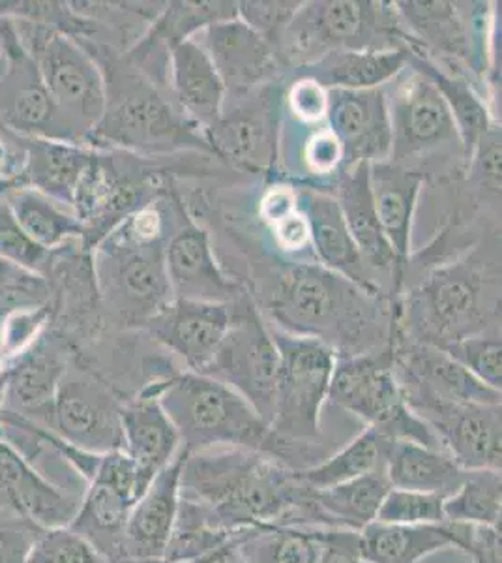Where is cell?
Returning <instances> with one entry per match:
<instances>
[{"mask_svg": "<svg viewBox=\"0 0 502 563\" xmlns=\"http://www.w3.org/2000/svg\"><path fill=\"white\" fill-rule=\"evenodd\" d=\"M180 494L196 499L230 533L272 525L325 528L313 488L300 479L299 470L261 451L217 448L188 453Z\"/></svg>", "mask_w": 502, "mask_h": 563, "instance_id": "6da1fadb", "label": "cell"}, {"mask_svg": "<svg viewBox=\"0 0 502 563\" xmlns=\"http://www.w3.org/2000/svg\"><path fill=\"white\" fill-rule=\"evenodd\" d=\"M384 297L364 291L313 262L274 273L267 291L270 323L286 333L321 340L337 357L376 352L392 344L394 318Z\"/></svg>", "mask_w": 502, "mask_h": 563, "instance_id": "7a4b0ae2", "label": "cell"}, {"mask_svg": "<svg viewBox=\"0 0 502 563\" xmlns=\"http://www.w3.org/2000/svg\"><path fill=\"white\" fill-rule=\"evenodd\" d=\"M501 329V250L475 246L432 271L394 308V334L443 350Z\"/></svg>", "mask_w": 502, "mask_h": 563, "instance_id": "3957f363", "label": "cell"}, {"mask_svg": "<svg viewBox=\"0 0 502 563\" xmlns=\"http://www.w3.org/2000/svg\"><path fill=\"white\" fill-rule=\"evenodd\" d=\"M102 68L105 111L89 141L92 148H115L154 158L178 151L210 153L203 134L191 124L159 84L126 57L116 60L105 49Z\"/></svg>", "mask_w": 502, "mask_h": 563, "instance_id": "277c9868", "label": "cell"}, {"mask_svg": "<svg viewBox=\"0 0 502 563\" xmlns=\"http://www.w3.org/2000/svg\"><path fill=\"white\" fill-rule=\"evenodd\" d=\"M164 212L148 206L94 246L96 289L124 327L147 325L175 299L166 269Z\"/></svg>", "mask_w": 502, "mask_h": 563, "instance_id": "5b68a950", "label": "cell"}, {"mask_svg": "<svg viewBox=\"0 0 502 563\" xmlns=\"http://www.w3.org/2000/svg\"><path fill=\"white\" fill-rule=\"evenodd\" d=\"M147 385L175 424L186 453L241 448L278 459V443L268 422L230 385L193 371Z\"/></svg>", "mask_w": 502, "mask_h": 563, "instance_id": "8992f818", "label": "cell"}, {"mask_svg": "<svg viewBox=\"0 0 502 563\" xmlns=\"http://www.w3.org/2000/svg\"><path fill=\"white\" fill-rule=\"evenodd\" d=\"M278 347V379L270 421L278 461L302 470L321 435V411L328 400L336 352L321 340L286 333L268 323Z\"/></svg>", "mask_w": 502, "mask_h": 563, "instance_id": "52a82bcc", "label": "cell"}, {"mask_svg": "<svg viewBox=\"0 0 502 563\" xmlns=\"http://www.w3.org/2000/svg\"><path fill=\"white\" fill-rule=\"evenodd\" d=\"M276 49L286 68H299L326 53L413 52V44L394 2L315 0L302 2Z\"/></svg>", "mask_w": 502, "mask_h": 563, "instance_id": "ba28073f", "label": "cell"}, {"mask_svg": "<svg viewBox=\"0 0 502 563\" xmlns=\"http://www.w3.org/2000/svg\"><path fill=\"white\" fill-rule=\"evenodd\" d=\"M328 398L394 442L443 449L430 424L405 402L395 376L392 344L376 352L337 357Z\"/></svg>", "mask_w": 502, "mask_h": 563, "instance_id": "9c48e42d", "label": "cell"}, {"mask_svg": "<svg viewBox=\"0 0 502 563\" xmlns=\"http://www.w3.org/2000/svg\"><path fill=\"white\" fill-rule=\"evenodd\" d=\"M25 23L26 33L15 26L21 44L77 143L85 145L105 111L102 68L77 40L36 21Z\"/></svg>", "mask_w": 502, "mask_h": 563, "instance_id": "30bf717a", "label": "cell"}, {"mask_svg": "<svg viewBox=\"0 0 502 563\" xmlns=\"http://www.w3.org/2000/svg\"><path fill=\"white\" fill-rule=\"evenodd\" d=\"M147 161L126 151L96 148L74 199V212L83 224L87 246L94 249L127 218L158 199L159 172Z\"/></svg>", "mask_w": 502, "mask_h": 563, "instance_id": "8fae6325", "label": "cell"}, {"mask_svg": "<svg viewBox=\"0 0 502 563\" xmlns=\"http://www.w3.org/2000/svg\"><path fill=\"white\" fill-rule=\"evenodd\" d=\"M230 329L212 363L201 374L230 385L270 427L280 361L278 347L268 323L263 321L261 312L246 289L230 302Z\"/></svg>", "mask_w": 502, "mask_h": 563, "instance_id": "7c38bea8", "label": "cell"}, {"mask_svg": "<svg viewBox=\"0 0 502 563\" xmlns=\"http://www.w3.org/2000/svg\"><path fill=\"white\" fill-rule=\"evenodd\" d=\"M384 92L392 132L390 162L408 167L409 161L437 151L464 154L450 109L426 74L409 63L384 85Z\"/></svg>", "mask_w": 502, "mask_h": 563, "instance_id": "4fadbf2b", "label": "cell"}, {"mask_svg": "<svg viewBox=\"0 0 502 563\" xmlns=\"http://www.w3.org/2000/svg\"><path fill=\"white\" fill-rule=\"evenodd\" d=\"M394 7L411 38L413 53L427 58L439 55L448 65H464L472 74L488 70V4L401 0Z\"/></svg>", "mask_w": 502, "mask_h": 563, "instance_id": "5bb4252c", "label": "cell"}, {"mask_svg": "<svg viewBox=\"0 0 502 563\" xmlns=\"http://www.w3.org/2000/svg\"><path fill=\"white\" fill-rule=\"evenodd\" d=\"M122 402L98 372L70 363L58 384L47 430L94 455L119 451L124 449Z\"/></svg>", "mask_w": 502, "mask_h": 563, "instance_id": "9a60e30c", "label": "cell"}, {"mask_svg": "<svg viewBox=\"0 0 502 563\" xmlns=\"http://www.w3.org/2000/svg\"><path fill=\"white\" fill-rule=\"evenodd\" d=\"M280 103L278 81L225 103L222 117L203 132L212 156L241 172L270 174L280 153Z\"/></svg>", "mask_w": 502, "mask_h": 563, "instance_id": "2e32d148", "label": "cell"}, {"mask_svg": "<svg viewBox=\"0 0 502 563\" xmlns=\"http://www.w3.org/2000/svg\"><path fill=\"white\" fill-rule=\"evenodd\" d=\"M4 23L7 26L0 29V36L8 45L0 70V122L21 137L77 143L45 89L38 68L21 44L15 25L10 21Z\"/></svg>", "mask_w": 502, "mask_h": 563, "instance_id": "e0dca14e", "label": "cell"}, {"mask_svg": "<svg viewBox=\"0 0 502 563\" xmlns=\"http://www.w3.org/2000/svg\"><path fill=\"white\" fill-rule=\"evenodd\" d=\"M198 44L222 79L225 103L238 102L257 90L276 84L286 66L278 49L241 20L223 21L199 33Z\"/></svg>", "mask_w": 502, "mask_h": 563, "instance_id": "ac0fdd59", "label": "cell"}, {"mask_svg": "<svg viewBox=\"0 0 502 563\" xmlns=\"http://www.w3.org/2000/svg\"><path fill=\"white\" fill-rule=\"evenodd\" d=\"M293 188L297 206L310 230V241L319 265L344 276L364 291L387 299L388 294L381 282L356 249L334 194L304 183Z\"/></svg>", "mask_w": 502, "mask_h": 563, "instance_id": "d6986e66", "label": "cell"}, {"mask_svg": "<svg viewBox=\"0 0 502 563\" xmlns=\"http://www.w3.org/2000/svg\"><path fill=\"white\" fill-rule=\"evenodd\" d=\"M414 413L464 470H501V404H437Z\"/></svg>", "mask_w": 502, "mask_h": 563, "instance_id": "ffe728a7", "label": "cell"}, {"mask_svg": "<svg viewBox=\"0 0 502 563\" xmlns=\"http://www.w3.org/2000/svg\"><path fill=\"white\" fill-rule=\"evenodd\" d=\"M326 122L344 148V167L390 161V117L384 87L328 90Z\"/></svg>", "mask_w": 502, "mask_h": 563, "instance_id": "44dd1931", "label": "cell"}, {"mask_svg": "<svg viewBox=\"0 0 502 563\" xmlns=\"http://www.w3.org/2000/svg\"><path fill=\"white\" fill-rule=\"evenodd\" d=\"M167 278L175 299L230 305L244 294L217 265L209 233L180 211V225L166 243Z\"/></svg>", "mask_w": 502, "mask_h": 563, "instance_id": "7402d4cb", "label": "cell"}, {"mask_svg": "<svg viewBox=\"0 0 502 563\" xmlns=\"http://www.w3.org/2000/svg\"><path fill=\"white\" fill-rule=\"evenodd\" d=\"M81 498L57 487L12 443L0 438V509L15 512L38 528H60L71 525Z\"/></svg>", "mask_w": 502, "mask_h": 563, "instance_id": "603a6c76", "label": "cell"}, {"mask_svg": "<svg viewBox=\"0 0 502 563\" xmlns=\"http://www.w3.org/2000/svg\"><path fill=\"white\" fill-rule=\"evenodd\" d=\"M230 320V305L172 299L145 327L158 344L185 361L188 371L201 374L216 355Z\"/></svg>", "mask_w": 502, "mask_h": 563, "instance_id": "cb8c5ba5", "label": "cell"}, {"mask_svg": "<svg viewBox=\"0 0 502 563\" xmlns=\"http://www.w3.org/2000/svg\"><path fill=\"white\" fill-rule=\"evenodd\" d=\"M70 361L55 336L38 334L4 371V408L47 429L53 402Z\"/></svg>", "mask_w": 502, "mask_h": 563, "instance_id": "d4e9b609", "label": "cell"}, {"mask_svg": "<svg viewBox=\"0 0 502 563\" xmlns=\"http://www.w3.org/2000/svg\"><path fill=\"white\" fill-rule=\"evenodd\" d=\"M345 224L364 262L376 273L392 305H398V262L382 233L369 188V164L342 167L334 190Z\"/></svg>", "mask_w": 502, "mask_h": 563, "instance_id": "484cf974", "label": "cell"}, {"mask_svg": "<svg viewBox=\"0 0 502 563\" xmlns=\"http://www.w3.org/2000/svg\"><path fill=\"white\" fill-rule=\"evenodd\" d=\"M185 449L159 472L132 507L124 528V558L161 562L180 504Z\"/></svg>", "mask_w": 502, "mask_h": 563, "instance_id": "4316f807", "label": "cell"}, {"mask_svg": "<svg viewBox=\"0 0 502 563\" xmlns=\"http://www.w3.org/2000/svg\"><path fill=\"white\" fill-rule=\"evenodd\" d=\"M422 183H424V174L419 169L398 166L390 161L369 164L371 198H373L384 239L398 262V294L400 295L408 276L414 209H416Z\"/></svg>", "mask_w": 502, "mask_h": 563, "instance_id": "83f0119b", "label": "cell"}, {"mask_svg": "<svg viewBox=\"0 0 502 563\" xmlns=\"http://www.w3.org/2000/svg\"><path fill=\"white\" fill-rule=\"evenodd\" d=\"M238 20V2L233 0H178L166 2L158 18L153 21L132 49L124 57L137 66L145 76L154 79V66H158L159 57H167L172 47L188 42L196 33L217 25L223 21Z\"/></svg>", "mask_w": 502, "mask_h": 563, "instance_id": "f1b7e54d", "label": "cell"}, {"mask_svg": "<svg viewBox=\"0 0 502 563\" xmlns=\"http://www.w3.org/2000/svg\"><path fill=\"white\" fill-rule=\"evenodd\" d=\"M124 451L140 467L145 485L180 453V435L148 385L122 402Z\"/></svg>", "mask_w": 502, "mask_h": 563, "instance_id": "f546056e", "label": "cell"}, {"mask_svg": "<svg viewBox=\"0 0 502 563\" xmlns=\"http://www.w3.org/2000/svg\"><path fill=\"white\" fill-rule=\"evenodd\" d=\"M15 141L25 158L12 185L31 186L63 206L74 209L77 188L94 158L96 148L68 141L21 137ZM10 183V180H8Z\"/></svg>", "mask_w": 502, "mask_h": 563, "instance_id": "4dcf8cb0", "label": "cell"}, {"mask_svg": "<svg viewBox=\"0 0 502 563\" xmlns=\"http://www.w3.org/2000/svg\"><path fill=\"white\" fill-rule=\"evenodd\" d=\"M472 528L454 522L419 526L371 522L358 533L360 554L364 563H420L448 547L467 551Z\"/></svg>", "mask_w": 502, "mask_h": 563, "instance_id": "1f68e13d", "label": "cell"}, {"mask_svg": "<svg viewBox=\"0 0 502 563\" xmlns=\"http://www.w3.org/2000/svg\"><path fill=\"white\" fill-rule=\"evenodd\" d=\"M171 98L203 134L222 117L225 89L203 47L191 38L169 52Z\"/></svg>", "mask_w": 502, "mask_h": 563, "instance_id": "d6a6232c", "label": "cell"}, {"mask_svg": "<svg viewBox=\"0 0 502 563\" xmlns=\"http://www.w3.org/2000/svg\"><path fill=\"white\" fill-rule=\"evenodd\" d=\"M411 49L388 52H334L294 68V77H308L323 89L364 90L390 84L411 58Z\"/></svg>", "mask_w": 502, "mask_h": 563, "instance_id": "836d02e7", "label": "cell"}, {"mask_svg": "<svg viewBox=\"0 0 502 563\" xmlns=\"http://www.w3.org/2000/svg\"><path fill=\"white\" fill-rule=\"evenodd\" d=\"M384 474L392 488L437 494L446 499L464 483L467 470L459 466L445 449L426 448L414 442H394Z\"/></svg>", "mask_w": 502, "mask_h": 563, "instance_id": "e575fe53", "label": "cell"}, {"mask_svg": "<svg viewBox=\"0 0 502 563\" xmlns=\"http://www.w3.org/2000/svg\"><path fill=\"white\" fill-rule=\"evenodd\" d=\"M134 506L135 499L121 490L102 481H90L70 528L109 563L119 562L124 558V528Z\"/></svg>", "mask_w": 502, "mask_h": 563, "instance_id": "d590c367", "label": "cell"}, {"mask_svg": "<svg viewBox=\"0 0 502 563\" xmlns=\"http://www.w3.org/2000/svg\"><path fill=\"white\" fill-rule=\"evenodd\" d=\"M8 206L26 235L44 250L63 249L74 239H83V224L70 207L58 203L31 186L0 180Z\"/></svg>", "mask_w": 502, "mask_h": 563, "instance_id": "8d00e7d4", "label": "cell"}, {"mask_svg": "<svg viewBox=\"0 0 502 563\" xmlns=\"http://www.w3.org/2000/svg\"><path fill=\"white\" fill-rule=\"evenodd\" d=\"M409 63L416 70L426 74L435 85V89L439 90L440 97L450 109L451 119L456 122L465 161H469L478 141L482 140L483 135L488 134L493 126H497L483 98H480L471 81L461 76L459 71L451 74L437 63L416 55V53H411Z\"/></svg>", "mask_w": 502, "mask_h": 563, "instance_id": "74e56055", "label": "cell"}, {"mask_svg": "<svg viewBox=\"0 0 502 563\" xmlns=\"http://www.w3.org/2000/svg\"><path fill=\"white\" fill-rule=\"evenodd\" d=\"M392 445V438L373 427H366L334 455L299 470L300 479L313 490H323L373 472H384Z\"/></svg>", "mask_w": 502, "mask_h": 563, "instance_id": "f35d334b", "label": "cell"}, {"mask_svg": "<svg viewBox=\"0 0 502 563\" xmlns=\"http://www.w3.org/2000/svg\"><path fill=\"white\" fill-rule=\"evenodd\" d=\"M390 488L387 474L373 472L336 487L313 490V501L326 528L360 531L376 522Z\"/></svg>", "mask_w": 502, "mask_h": 563, "instance_id": "ab89813d", "label": "cell"}, {"mask_svg": "<svg viewBox=\"0 0 502 563\" xmlns=\"http://www.w3.org/2000/svg\"><path fill=\"white\" fill-rule=\"evenodd\" d=\"M323 528L272 525L236 531L235 541L248 563H317Z\"/></svg>", "mask_w": 502, "mask_h": 563, "instance_id": "60d3db41", "label": "cell"}, {"mask_svg": "<svg viewBox=\"0 0 502 563\" xmlns=\"http://www.w3.org/2000/svg\"><path fill=\"white\" fill-rule=\"evenodd\" d=\"M501 470H467L458 490L445 499L446 522L501 530Z\"/></svg>", "mask_w": 502, "mask_h": 563, "instance_id": "b9f144b4", "label": "cell"}, {"mask_svg": "<svg viewBox=\"0 0 502 563\" xmlns=\"http://www.w3.org/2000/svg\"><path fill=\"white\" fill-rule=\"evenodd\" d=\"M235 533L222 530L207 509L196 499L180 494L177 520L166 547L164 563H191L220 544L227 543Z\"/></svg>", "mask_w": 502, "mask_h": 563, "instance_id": "7bdbcfd3", "label": "cell"}, {"mask_svg": "<svg viewBox=\"0 0 502 563\" xmlns=\"http://www.w3.org/2000/svg\"><path fill=\"white\" fill-rule=\"evenodd\" d=\"M0 262L38 276L52 269V252L34 243L18 224L2 188H0Z\"/></svg>", "mask_w": 502, "mask_h": 563, "instance_id": "ee69618b", "label": "cell"}, {"mask_svg": "<svg viewBox=\"0 0 502 563\" xmlns=\"http://www.w3.org/2000/svg\"><path fill=\"white\" fill-rule=\"evenodd\" d=\"M454 361L491 389H502L501 329L469 336L443 347Z\"/></svg>", "mask_w": 502, "mask_h": 563, "instance_id": "f6af8a7d", "label": "cell"}, {"mask_svg": "<svg viewBox=\"0 0 502 563\" xmlns=\"http://www.w3.org/2000/svg\"><path fill=\"white\" fill-rule=\"evenodd\" d=\"M25 563H109L70 526L40 528Z\"/></svg>", "mask_w": 502, "mask_h": 563, "instance_id": "bcb514c9", "label": "cell"}, {"mask_svg": "<svg viewBox=\"0 0 502 563\" xmlns=\"http://www.w3.org/2000/svg\"><path fill=\"white\" fill-rule=\"evenodd\" d=\"M376 522L382 525H440L445 519V498L437 494L390 488Z\"/></svg>", "mask_w": 502, "mask_h": 563, "instance_id": "7dc6e473", "label": "cell"}, {"mask_svg": "<svg viewBox=\"0 0 502 563\" xmlns=\"http://www.w3.org/2000/svg\"><path fill=\"white\" fill-rule=\"evenodd\" d=\"M467 174L472 190L497 206L501 201V129H493L478 141L467 161Z\"/></svg>", "mask_w": 502, "mask_h": 563, "instance_id": "c3c4849f", "label": "cell"}, {"mask_svg": "<svg viewBox=\"0 0 502 563\" xmlns=\"http://www.w3.org/2000/svg\"><path fill=\"white\" fill-rule=\"evenodd\" d=\"M300 7L302 2H294V0H286V2L244 0L238 2V20L255 33L261 34L263 38H267L276 47Z\"/></svg>", "mask_w": 502, "mask_h": 563, "instance_id": "681fc988", "label": "cell"}, {"mask_svg": "<svg viewBox=\"0 0 502 563\" xmlns=\"http://www.w3.org/2000/svg\"><path fill=\"white\" fill-rule=\"evenodd\" d=\"M289 113L304 124L326 121L328 90L308 77H294L286 92Z\"/></svg>", "mask_w": 502, "mask_h": 563, "instance_id": "f907efd6", "label": "cell"}, {"mask_svg": "<svg viewBox=\"0 0 502 563\" xmlns=\"http://www.w3.org/2000/svg\"><path fill=\"white\" fill-rule=\"evenodd\" d=\"M38 526L12 512L10 519L0 520V563H25Z\"/></svg>", "mask_w": 502, "mask_h": 563, "instance_id": "816d5d0a", "label": "cell"}, {"mask_svg": "<svg viewBox=\"0 0 502 563\" xmlns=\"http://www.w3.org/2000/svg\"><path fill=\"white\" fill-rule=\"evenodd\" d=\"M304 162L308 169L319 177L339 174L344 167V148L326 129L305 141Z\"/></svg>", "mask_w": 502, "mask_h": 563, "instance_id": "f5cc1de1", "label": "cell"}, {"mask_svg": "<svg viewBox=\"0 0 502 563\" xmlns=\"http://www.w3.org/2000/svg\"><path fill=\"white\" fill-rule=\"evenodd\" d=\"M358 533L344 528H323L317 563H364Z\"/></svg>", "mask_w": 502, "mask_h": 563, "instance_id": "db71d44e", "label": "cell"}, {"mask_svg": "<svg viewBox=\"0 0 502 563\" xmlns=\"http://www.w3.org/2000/svg\"><path fill=\"white\" fill-rule=\"evenodd\" d=\"M274 243L278 244V249L283 250L289 256H300L308 250H312V241H310V230L305 224V218L302 212L294 211L289 217L281 218L280 222H276L272 228Z\"/></svg>", "mask_w": 502, "mask_h": 563, "instance_id": "11a10c76", "label": "cell"}, {"mask_svg": "<svg viewBox=\"0 0 502 563\" xmlns=\"http://www.w3.org/2000/svg\"><path fill=\"white\" fill-rule=\"evenodd\" d=\"M467 554L475 563H501V530L477 528Z\"/></svg>", "mask_w": 502, "mask_h": 563, "instance_id": "9f6ffc18", "label": "cell"}, {"mask_svg": "<svg viewBox=\"0 0 502 563\" xmlns=\"http://www.w3.org/2000/svg\"><path fill=\"white\" fill-rule=\"evenodd\" d=\"M191 563H248L242 556L236 547L235 536L227 543L220 544L214 551L207 552L204 556L198 558Z\"/></svg>", "mask_w": 502, "mask_h": 563, "instance_id": "6f0895ef", "label": "cell"}, {"mask_svg": "<svg viewBox=\"0 0 502 563\" xmlns=\"http://www.w3.org/2000/svg\"><path fill=\"white\" fill-rule=\"evenodd\" d=\"M113 563H161V562H147V560H135V558H122L119 562Z\"/></svg>", "mask_w": 502, "mask_h": 563, "instance_id": "680465c9", "label": "cell"}, {"mask_svg": "<svg viewBox=\"0 0 502 563\" xmlns=\"http://www.w3.org/2000/svg\"><path fill=\"white\" fill-rule=\"evenodd\" d=\"M161 563H164V562H161Z\"/></svg>", "mask_w": 502, "mask_h": 563, "instance_id": "91938a15", "label": "cell"}]
</instances>
